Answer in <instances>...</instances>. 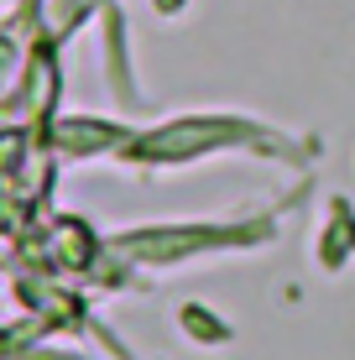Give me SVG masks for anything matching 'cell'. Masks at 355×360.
Returning <instances> with one entry per match:
<instances>
[{
  "instance_id": "4",
  "label": "cell",
  "mask_w": 355,
  "mask_h": 360,
  "mask_svg": "<svg viewBox=\"0 0 355 360\" xmlns=\"http://www.w3.org/2000/svg\"><path fill=\"white\" fill-rule=\"evenodd\" d=\"M42 6H47V0H21V11H16V16H21V21H42V16H47Z\"/></svg>"
},
{
  "instance_id": "6",
  "label": "cell",
  "mask_w": 355,
  "mask_h": 360,
  "mask_svg": "<svg viewBox=\"0 0 355 360\" xmlns=\"http://www.w3.org/2000/svg\"><path fill=\"white\" fill-rule=\"evenodd\" d=\"M0 6H6V0H0Z\"/></svg>"
},
{
  "instance_id": "5",
  "label": "cell",
  "mask_w": 355,
  "mask_h": 360,
  "mask_svg": "<svg viewBox=\"0 0 355 360\" xmlns=\"http://www.w3.org/2000/svg\"><path fill=\"white\" fill-rule=\"evenodd\" d=\"M0 198H6V193H0ZM0 209H6V204H0Z\"/></svg>"
},
{
  "instance_id": "1",
  "label": "cell",
  "mask_w": 355,
  "mask_h": 360,
  "mask_svg": "<svg viewBox=\"0 0 355 360\" xmlns=\"http://www.w3.org/2000/svg\"><path fill=\"white\" fill-rule=\"evenodd\" d=\"M235 146L288 152V141H277L266 126H256L246 115H173L162 126L131 131V141L115 152V162H126V167H188L199 157L235 152Z\"/></svg>"
},
{
  "instance_id": "3",
  "label": "cell",
  "mask_w": 355,
  "mask_h": 360,
  "mask_svg": "<svg viewBox=\"0 0 355 360\" xmlns=\"http://www.w3.org/2000/svg\"><path fill=\"white\" fill-rule=\"evenodd\" d=\"M131 141V126L120 120H94V115H58L47 126V152L58 162H89V157H115Z\"/></svg>"
},
{
  "instance_id": "2",
  "label": "cell",
  "mask_w": 355,
  "mask_h": 360,
  "mask_svg": "<svg viewBox=\"0 0 355 360\" xmlns=\"http://www.w3.org/2000/svg\"><path fill=\"white\" fill-rule=\"evenodd\" d=\"M262 230H240V225H152V230H131L115 235L110 251L126 256V262H183V256H204V251H225L240 240H262Z\"/></svg>"
}]
</instances>
